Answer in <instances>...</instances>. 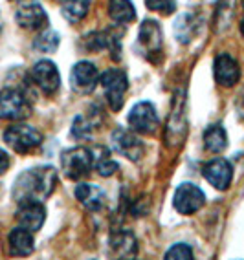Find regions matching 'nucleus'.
<instances>
[{
	"instance_id": "nucleus-32",
	"label": "nucleus",
	"mask_w": 244,
	"mask_h": 260,
	"mask_svg": "<svg viewBox=\"0 0 244 260\" xmlns=\"http://www.w3.org/2000/svg\"><path fill=\"white\" fill-rule=\"evenodd\" d=\"M242 10H244V0H242Z\"/></svg>"
},
{
	"instance_id": "nucleus-6",
	"label": "nucleus",
	"mask_w": 244,
	"mask_h": 260,
	"mask_svg": "<svg viewBox=\"0 0 244 260\" xmlns=\"http://www.w3.org/2000/svg\"><path fill=\"white\" fill-rule=\"evenodd\" d=\"M129 128L140 136H152L160 126V117L150 101H140L131 108L127 116Z\"/></svg>"
},
{
	"instance_id": "nucleus-30",
	"label": "nucleus",
	"mask_w": 244,
	"mask_h": 260,
	"mask_svg": "<svg viewBox=\"0 0 244 260\" xmlns=\"http://www.w3.org/2000/svg\"><path fill=\"white\" fill-rule=\"evenodd\" d=\"M11 167V158L10 154L6 152V150L0 149V174H4L8 169Z\"/></svg>"
},
{
	"instance_id": "nucleus-13",
	"label": "nucleus",
	"mask_w": 244,
	"mask_h": 260,
	"mask_svg": "<svg viewBox=\"0 0 244 260\" xmlns=\"http://www.w3.org/2000/svg\"><path fill=\"white\" fill-rule=\"evenodd\" d=\"M202 174L207 180V183L215 187L217 190H226L230 189L231 180H233V167L228 159L215 158L202 167Z\"/></svg>"
},
{
	"instance_id": "nucleus-23",
	"label": "nucleus",
	"mask_w": 244,
	"mask_h": 260,
	"mask_svg": "<svg viewBox=\"0 0 244 260\" xmlns=\"http://www.w3.org/2000/svg\"><path fill=\"white\" fill-rule=\"evenodd\" d=\"M90 4L92 0H61V13L66 22L77 24L88 15Z\"/></svg>"
},
{
	"instance_id": "nucleus-8",
	"label": "nucleus",
	"mask_w": 244,
	"mask_h": 260,
	"mask_svg": "<svg viewBox=\"0 0 244 260\" xmlns=\"http://www.w3.org/2000/svg\"><path fill=\"white\" fill-rule=\"evenodd\" d=\"M110 145L117 154H121L123 158L131 159V161H140L143 152H145V145L141 141L140 134L134 130H127L123 126H117L110 134Z\"/></svg>"
},
{
	"instance_id": "nucleus-11",
	"label": "nucleus",
	"mask_w": 244,
	"mask_h": 260,
	"mask_svg": "<svg viewBox=\"0 0 244 260\" xmlns=\"http://www.w3.org/2000/svg\"><path fill=\"white\" fill-rule=\"evenodd\" d=\"M15 20L22 29H29V31H41V29L48 28V15L44 8L35 0H24L20 2L17 11H15Z\"/></svg>"
},
{
	"instance_id": "nucleus-27",
	"label": "nucleus",
	"mask_w": 244,
	"mask_h": 260,
	"mask_svg": "<svg viewBox=\"0 0 244 260\" xmlns=\"http://www.w3.org/2000/svg\"><path fill=\"white\" fill-rule=\"evenodd\" d=\"M83 46L88 51H101L105 50L103 31H90L83 37Z\"/></svg>"
},
{
	"instance_id": "nucleus-19",
	"label": "nucleus",
	"mask_w": 244,
	"mask_h": 260,
	"mask_svg": "<svg viewBox=\"0 0 244 260\" xmlns=\"http://www.w3.org/2000/svg\"><path fill=\"white\" fill-rule=\"evenodd\" d=\"M8 246H10V253L15 256H28L35 249V240H33L32 231L24 228H15L8 235Z\"/></svg>"
},
{
	"instance_id": "nucleus-7",
	"label": "nucleus",
	"mask_w": 244,
	"mask_h": 260,
	"mask_svg": "<svg viewBox=\"0 0 244 260\" xmlns=\"http://www.w3.org/2000/svg\"><path fill=\"white\" fill-rule=\"evenodd\" d=\"M32 114V105L22 92L15 88L0 90V119L22 121Z\"/></svg>"
},
{
	"instance_id": "nucleus-1",
	"label": "nucleus",
	"mask_w": 244,
	"mask_h": 260,
	"mask_svg": "<svg viewBox=\"0 0 244 260\" xmlns=\"http://www.w3.org/2000/svg\"><path fill=\"white\" fill-rule=\"evenodd\" d=\"M57 185V171L52 165L32 167L19 174L13 183V198L17 202H44L48 200Z\"/></svg>"
},
{
	"instance_id": "nucleus-24",
	"label": "nucleus",
	"mask_w": 244,
	"mask_h": 260,
	"mask_svg": "<svg viewBox=\"0 0 244 260\" xmlns=\"http://www.w3.org/2000/svg\"><path fill=\"white\" fill-rule=\"evenodd\" d=\"M204 147L209 152H222V150L228 149V134H226V128L222 125H211L207 126L206 132H204Z\"/></svg>"
},
{
	"instance_id": "nucleus-25",
	"label": "nucleus",
	"mask_w": 244,
	"mask_h": 260,
	"mask_svg": "<svg viewBox=\"0 0 244 260\" xmlns=\"http://www.w3.org/2000/svg\"><path fill=\"white\" fill-rule=\"evenodd\" d=\"M92 158H94V169L98 171L99 176L108 178L116 174L119 165L117 161L112 158L110 149H105V147H98L96 150H92Z\"/></svg>"
},
{
	"instance_id": "nucleus-18",
	"label": "nucleus",
	"mask_w": 244,
	"mask_h": 260,
	"mask_svg": "<svg viewBox=\"0 0 244 260\" xmlns=\"http://www.w3.org/2000/svg\"><path fill=\"white\" fill-rule=\"evenodd\" d=\"M75 198L85 209L98 213L105 207L107 204V194L103 192V189L92 183H79L75 187Z\"/></svg>"
},
{
	"instance_id": "nucleus-4",
	"label": "nucleus",
	"mask_w": 244,
	"mask_h": 260,
	"mask_svg": "<svg viewBox=\"0 0 244 260\" xmlns=\"http://www.w3.org/2000/svg\"><path fill=\"white\" fill-rule=\"evenodd\" d=\"M61 169L68 180L79 181L90 174L94 169V158H92V150L85 147H75L68 149L61 154Z\"/></svg>"
},
{
	"instance_id": "nucleus-5",
	"label": "nucleus",
	"mask_w": 244,
	"mask_h": 260,
	"mask_svg": "<svg viewBox=\"0 0 244 260\" xmlns=\"http://www.w3.org/2000/svg\"><path fill=\"white\" fill-rule=\"evenodd\" d=\"M4 141L17 154H29L43 143V134L32 125L15 123L4 130Z\"/></svg>"
},
{
	"instance_id": "nucleus-17",
	"label": "nucleus",
	"mask_w": 244,
	"mask_h": 260,
	"mask_svg": "<svg viewBox=\"0 0 244 260\" xmlns=\"http://www.w3.org/2000/svg\"><path fill=\"white\" fill-rule=\"evenodd\" d=\"M108 249L114 258H134L138 255V240L134 233L127 229H116L110 233Z\"/></svg>"
},
{
	"instance_id": "nucleus-26",
	"label": "nucleus",
	"mask_w": 244,
	"mask_h": 260,
	"mask_svg": "<svg viewBox=\"0 0 244 260\" xmlns=\"http://www.w3.org/2000/svg\"><path fill=\"white\" fill-rule=\"evenodd\" d=\"M59 44H61L59 33L55 29H48V28L41 29L39 35L35 37V41H33V48L37 51H41V53H53V51H57Z\"/></svg>"
},
{
	"instance_id": "nucleus-21",
	"label": "nucleus",
	"mask_w": 244,
	"mask_h": 260,
	"mask_svg": "<svg viewBox=\"0 0 244 260\" xmlns=\"http://www.w3.org/2000/svg\"><path fill=\"white\" fill-rule=\"evenodd\" d=\"M96 126H99V121H96V108H92V116H75L70 134L75 141H90Z\"/></svg>"
},
{
	"instance_id": "nucleus-31",
	"label": "nucleus",
	"mask_w": 244,
	"mask_h": 260,
	"mask_svg": "<svg viewBox=\"0 0 244 260\" xmlns=\"http://www.w3.org/2000/svg\"><path fill=\"white\" fill-rule=\"evenodd\" d=\"M240 33H242V37H244V20L240 22Z\"/></svg>"
},
{
	"instance_id": "nucleus-10",
	"label": "nucleus",
	"mask_w": 244,
	"mask_h": 260,
	"mask_svg": "<svg viewBox=\"0 0 244 260\" xmlns=\"http://www.w3.org/2000/svg\"><path fill=\"white\" fill-rule=\"evenodd\" d=\"M29 77H32V81L35 83V86H37L44 95H48V98L55 95L57 90L61 88V74H59V68L48 59L35 62V64L32 66Z\"/></svg>"
},
{
	"instance_id": "nucleus-9",
	"label": "nucleus",
	"mask_w": 244,
	"mask_h": 260,
	"mask_svg": "<svg viewBox=\"0 0 244 260\" xmlns=\"http://www.w3.org/2000/svg\"><path fill=\"white\" fill-rule=\"evenodd\" d=\"M206 204V194L198 185L191 183V181H184L176 187L173 196V207L178 211L180 214H195L200 211Z\"/></svg>"
},
{
	"instance_id": "nucleus-15",
	"label": "nucleus",
	"mask_w": 244,
	"mask_h": 260,
	"mask_svg": "<svg viewBox=\"0 0 244 260\" xmlns=\"http://www.w3.org/2000/svg\"><path fill=\"white\" fill-rule=\"evenodd\" d=\"M15 218L20 228L35 233L46 222V209H44L43 202H19V209L15 213Z\"/></svg>"
},
{
	"instance_id": "nucleus-16",
	"label": "nucleus",
	"mask_w": 244,
	"mask_h": 260,
	"mask_svg": "<svg viewBox=\"0 0 244 260\" xmlns=\"http://www.w3.org/2000/svg\"><path fill=\"white\" fill-rule=\"evenodd\" d=\"M213 77L221 86L231 88L240 81V66L230 53H221L213 60Z\"/></svg>"
},
{
	"instance_id": "nucleus-14",
	"label": "nucleus",
	"mask_w": 244,
	"mask_h": 260,
	"mask_svg": "<svg viewBox=\"0 0 244 260\" xmlns=\"http://www.w3.org/2000/svg\"><path fill=\"white\" fill-rule=\"evenodd\" d=\"M173 29H174V39H176L180 44H184V46L191 44V42L198 37V33H200V29H202L200 13H197V11H193V10L180 13L178 17H176V20H174Z\"/></svg>"
},
{
	"instance_id": "nucleus-2",
	"label": "nucleus",
	"mask_w": 244,
	"mask_h": 260,
	"mask_svg": "<svg viewBox=\"0 0 244 260\" xmlns=\"http://www.w3.org/2000/svg\"><path fill=\"white\" fill-rule=\"evenodd\" d=\"M138 50L149 62L158 64L164 57V35L160 24L152 19H145L138 31Z\"/></svg>"
},
{
	"instance_id": "nucleus-29",
	"label": "nucleus",
	"mask_w": 244,
	"mask_h": 260,
	"mask_svg": "<svg viewBox=\"0 0 244 260\" xmlns=\"http://www.w3.org/2000/svg\"><path fill=\"white\" fill-rule=\"evenodd\" d=\"M145 6L150 11L162 15H171L176 10V2L174 0H145Z\"/></svg>"
},
{
	"instance_id": "nucleus-20",
	"label": "nucleus",
	"mask_w": 244,
	"mask_h": 260,
	"mask_svg": "<svg viewBox=\"0 0 244 260\" xmlns=\"http://www.w3.org/2000/svg\"><path fill=\"white\" fill-rule=\"evenodd\" d=\"M108 17L114 24L125 26V24L134 22L136 19V8L131 0H108Z\"/></svg>"
},
{
	"instance_id": "nucleus-12",
	"label": "nucleus",
	"mask_w": 244,
	"mask_h": 260,
	"mask_svg": "<svg viewBox=\"0 0 244 260\" xmlns=\"http://www.w3.org/2000/svg\"><path fill=\"white\" fill-rule=\"evenodd\" d=\"M99 83L98 66L90 60H79L75 62L70 72V84L75 93L79 95H88L96 90Z\"/></svg>"
},
{
	"instance_id": "nucleus-22",
	"label": "nucleus",
	"mask_w": 244,
	"mask_h": 260,
	"mask_svg": "<svg viewBox=\"0 0 244 260\" xmlns=\"http://www.w3.org/2000/svg\"><path fill=\"white\" fill-rule=\"evenodd\" d=\"M186 138V119H184V107L176 105L174 110L169 114V126H167V134L165 141L167 145H176Z\"/></svg>"
},
{
	"instance_id": "nucleus-3",
	"label": "nucleus",
	"mask_w": 244,
	"mask_h": 260,
	"mask_svg": "<svg viewBox=\"0 0 244 260\" xmlns=\"http://www.w3.org/2000/svg\"><path fill=\"white\" fill-rule=\"evenodd\" d=\"M99 83L103 86L105 99L112 112H119L125 105V95L129 90V77L119 68H108L99 75Z\"/></svg>"
},
{
	"instance_id": "nucleus-28",
	"label": "nucleus",
	"mask_w": 244,
	"mask_h": 260,
	"mask_svg": "<svg viewBox=\"0 0 244 260\" xmlns=\"http://www.w3.org/2000/svg\"><path fill=\"white\" fill-rule=\"evenodd\" d=\"M165 258H178V260H191L193 258V249L191 246H188V244H174V246H171L169 249H167V253H165Z\"/></svg>"
}]
</instances>
